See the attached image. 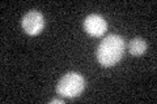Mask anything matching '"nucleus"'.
<instances>
[{
    "label": "nucleus",
    "mask_w": 157,
    "mask_h": 104,
    "mask_svg": "<svg viewBox=\"0 0 157 104\" xmlns=\"http://www.w3.org/2000/svg\"><path fill=\"white\" fill-rule=\"evenodd\" d=\"M124 53V41L121 35H107L97 48V60L102 66H114Z\"/></svg>",
    "instance_id": "1"
},
{
    "label": "nucleus",
    "mask_w": 157,
    "mask_h": 104,
    "mask_svg": "<svg viewBox=\"0 0 157 104\" xmlns=\"http://www.w3.org/2000/svg\"><path fill=\"white\" fill-rule=\"evenodd\" d=\"M84 87H85L84 78L78 73L71 72L60 78V81L58 82V86H56V91L63 98L73 99L80 95L82 90H84Z\"/></svg>",
    "instance_id": "2"
},
{
    "label": "nucleus",
    "mask_w": 157,
    "mask_h": 104,
    "mask_svg": "<svg viewBox=\"0 0 157 104\" xmlns=\"http://www.w3.org/2000/svg\"><path fill=\"white\" fill-rule=\"evenodd\" d=\"M22 27L29 35H37L45 27V18L38 11L28 12L22 18Z\"/></svg>",
    "instance_id": "3"
},
{
    "label": "nucleus",
    "mask_w": 157,
    "mask_h": 104,
    "mask_svg": "<svg viewBox=\"0 0 157 104\" xmlns=\"http://www.w3.org/2000/svg\"><path fill=\"white\" fill-rule=\"evenodd\" d=\"M85 31L92 37H101L107 30V23L105 18L100 14H90L84 21Z\"/></svg>",
    "instance_id": "4"
},
{
    "label": "nucleus",
    "mask_w": 157,
    "mask_h": 104,
    "mask_svg": "<svg viewBox=\"0 0 157 104\" xmlns=\"http://www.w3.org/2000/svg\"><path fill=\"white\" fill-rule=\"evenodd\" d=\"M147 49V42L141 38H135L130 42V52L134 56H141Z\"/></svg>",
    "instance_id": "5"
},
{
    "label": "nucleus",
    "mask_w": 157,
    "mask_h": 104,
    "mask_svg": "<svg viewBox=\"0 0 157 104\" xmlns=\"http://www.w3.org/2000/svg\"><path fill=\"white\" fill-rule=\"evenodd\" d=\"M50 103H51V104H56V103H58V104H63V100H62V99H52Z\"/></svg>",
    "instance_id": "6"
}]
</instances>
